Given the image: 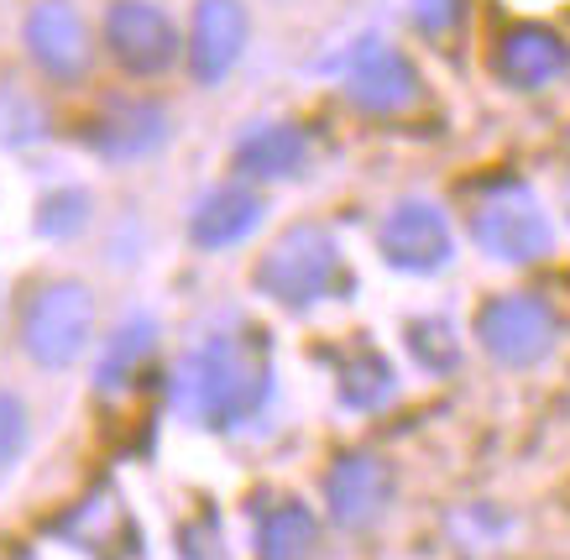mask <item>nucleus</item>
Segmentation results:
<instances>
[{"instance_id":"f257e3e1","label":"nucleus","mask_w":570,"mask_h":560,"mask_svg":"<svg viewBox=\"0 0 570 560\" xmlns=\"http://www.w3.org/2000/svg\"><path fill=\"white\" fill-rule=\"evenodd\" d=\"M273 399V346L257 325H230L184 351L174 409L199 430H242Z\"/></svg>"},{"instance_id":"f03ea898","label":"nucleus","mask_w":570,"mask_h":560,"mask_svg":"<svg viewBox=\"0 0 570 560\" xmlns=\"http://www.w3.org/2000/svg\"><path fill=\"white\" fill-rule=\"evenodd\" d=\"M252 283L273 304H283V310H309V304H325V298L346 294V283H351L346 252H341V242L325 226L298 220V226H288L262 252Z\"/></svg>"},{"instance_id":"7ed1b4c3","label":"nucleus","mask_w":570,"mask_h":560,"mask_svg":"<svg viewBox=\"0 0 570 560\" xmlns=\"http://www.w3.org/2000/svg\"><path fill=\"white\" fill-rule=\"evenodd\" d=\"M95 294L79 278L37 283L17 320V341L27 362L42 372H69L89 346H95Z\"/></svg>"},{"instance_id":"20e7f679","label":"nucleus","mask_w":570,"mask_h":560,"mask_svg":"<svg viewBox=\"0 0 570 560\" xmlns=\"http://www.w3.org/2000/svg\"><path fill=\"white\" fill-rule=\"evenodd\" d=\"M471 242L482 246L492 263L529 267V263H544L554 252V226L529 184L498 178V184H487V194L471 210Z\"/></svg>"},{"instance_id":"39448f33","label":"nucleus","mask_w":570,"mask_h":560,"mask_svg":"<svg viewBox=\"0 0 570 560\" xmlns=\"http://www.w3.org/2000/svg\"><path fill=\"white\" fill-rule=\"evenodd\" d=\"M476 341L498 367H544L560 346V315L539 294H498L476 310Z\"/></svg>"},{"instance_id":"423d86ee","label":"nucleus","mask_w":570,"mask_h":560,"mask_svg":"<svg viewBox=\"0 0 570 560\" xmlns=\"http://www.w3.org/2000/svg\"><path fill=\"white\" fill-rule=\"evenodd\" d=\"M105 53L116 58L126 73L157 79L174 69L178 58V27L153 0H110L105 11Z\"/></svg>"},{"instance_id":"0eeeda50","label":"nucleus","mask_w":570,"mask_h":560,"mask_svg":"<svg viewBox=\"0 0 570 560\" xmlns=\"http://www.w3.org/2000/svg\"><path fill=\"white\" fill-rule=\"evenodd\" d=\"M377 252L387 257V267L414 273V278H430V273L450 267L455 242H450L445 210L430 199H397L377 226Z\"/></svg>"},{"instance_id":"6e6552de","label":"nucleus","mask_w":570,"mask_h":560,"mask_svg":"<svg viewBox=\"0 0 570 560\" xmlns=\"http://www.w3.org/2000/svg\"><path fill=\"white\" fill-rule=\"evenodd\" d=\"M393 492H397V477L382 455L346 451L325 472V513L346 529V534H366V529H377L382 519H387Z\"/></svg>"},{"instance_id":"1a4fd4ad","label":"nucleus","mask_w":570,"mask_h":560,"mask_svg":"<svg viewBox=\"0 0 570 560\" xmlns=\"http://www.w3.org/2000/svg\"><path fill=\"white\" fill-rule=\"evenodd\" d=\"M21 42H27V58L48 79H58V85L85 79L89 58H95L89 27L73 0H37L32 11H27V21H21Z\"/></svg>"},{"instance_id":"9d476101","label":"nucleus","mask_w":570,"mask_h":560,"mask_svg":"<svg viewBox=\"0 0 570 560\" xmlns=\"http://www.w3.org/2000/svg\"><path fill=\"white\" fill-rule=\"evenodd\" d=\"M89 153L105 163H137L153 158L168 141V110L153 100H110L100 116H89L85 126Z\"/></svg>"},{"instance_id":"9b49d317","label":"nucleus","mask_w":570,"mask_h":560,"mask_svg":"<svg viewBox=\"0 0 570 560\" xmlns=\"http://www.w3.org/2000/svg\"><path fill=\"white\" fill-rule=\"evenodd\" d=\"M246 48V11L242 0H199L189 32V69L199 85H220L236 69Z\"/></svg>"},{"instance_id":"f8f14e48","label":"nucleus","mask_w":570,"mask_h":560,"mask_svg":"<svg viewBox=\"0 0 570 560\" xmlns=\"http://www.w3.org/2000/svg\"><path fill=\"white\" fill-rule=\"evenodd\" d=\"M492 69H498L513 89H544V85H554V79L570 69V48L550 32V27H539V21H519V27H508V32L498 37Z\"/></svg>"},{"instance_id":"ddd939ff","label":"nucleus","mask_w":570,"mask_h":560,"mask_svg":"<svg viewBox=\"0 0 570 560\" xmlns=\"http://www.w3.org/2000/svg\"><path fill=\"white\" fill-rule=\"evenodd\" d=\"M346 95H351V106L372 110V116H393V110H403V106H414L419 100V73L403 53L372 42V48H362L356 63H351Z\"/></svg>"},{"instance_id":"4468645a","label":"nucleus","mask_w":570,"mask_h":560,"mask_svg":"<svg viewBox=\"0 0 570 560\" xmlns=\"http://www.w3.org/2000/svg\"><path fill=\"white\" fill-rule=\"evenodd\" d=\"M262 194H252L246 184H220L209 189L189 215V242L199 252H225V246H242L252 230L262 226Z\"/></svg>"},{"instance_id":"2eb2a0df","label":"nucleus","mask_w":570,"mask_h":560,"mask_svg":"<svg viewBox=\"0 0 570 560\" xmlns=\"http://www.w3.org/2000/svg\"><path fill=\"white\" fill-rule=\"evenodd\" d=\"M252 544H257V560H314V550H320V519L298 498H273L267 508H257Z\"/></svg>"},{"instance_id":"dca6fc26","label":"nucleus","mask_w":570,"mask_h":560,"mask_svg":"<svg viewBox=\"0 0 570 560\" xmlns=\"http://www.w3.org/2000/svg\"><path fill=\"white\" fill-rule=\"evenodd\" d=\"M157 356V320L153 315H126L116 331L105 335L100 362H95V387L100 393H126Z\"/></svg>"},{"instance_id":"f3484780","label":"nucleus","mask_w":570,"mask_h":560,"mask_svg":"<svg viewBox=\"0 0 570 560\" xmlns=\"http://www.w3.org/2000/svg\"><path fill=\"white\" fill-rule=\"evenodd\" d=\"M309 163V137L288 121H257L236 141V168L246 178H298Z\"/></svg>"},{"instance_id":"a211bd4d","label":"nucleus","mask_w":570,"mask_h":560,"mask_svg":"<svg viewBox=\"0 0 570 560\" xmlns=\"http://www.w3.org/2000/svg\"><path fill=\"white\" fill-rule=\"evenodd\" d=\"M335 387H341V403H346V409L372 414V409H382V403L397 393V377H393V367H387V356H377L372 346H362L351 362H341Z\"/></svg>"},{"instance_id":"6ab92c4d","label":"nucleus","mask_w":570,"mask_h":560,"mask_svg":"<svg viewBox=\"0 0 570 560\" xmlns=\"http://www.w3.org/2000/svg\"><path fill=\"white\" fill-rule=\"evenodd\" d=\"M409 356H414L424 372H455L461 367V341L450 331L445 315H424L409 320Z\"/></svg>"},{"instance_id":"aec40b11","label":"nucleus","mask_w":570,"mask_h":560,"mask_svg":"<svg viewBox=\"0 0 570 560\" xmlns=\"http://www.w3.org/2000/svg\"><path fill=\"white\" fill-rule=\"evenodd\" d=\"M89 226V194L85 189H58L42 199V210H37V230L52 236V242H69L79 230Z\"/></svg>"},{"instance_id":"412c9836","label":"nucleus","mask_w":570,"mask_h":560,"mask_svg":"<svg viewBox=\"0 0 570 560\" xmlns=\"http://www.w3.org/2000/svg\"><path fill=\"white\" fill-rule=\"evenodd\" d=\"M27 445H32V409H27L21 393L0 387V472L17 466L27 455Z\"/></svg>"},{"instance_id":"4be33fe9","label":"nucleus","mask_w":570,"mask_h":560,"mask_svg":"<svg viewBox=\"0 0 570 560\" xmlns=\"http://www.w3.org/2000/svg\"><path fill=\"white\" fill-rule=\"evenodd\" d=\"M184 560H225V540H220V524L205 513V534L184 529Z\"/></svg>"},{"instance_id":"5701e85b","label":"nucleus","mask_w":570,"mask_h":560,"mask_svg":"<svg viewBox=\"0 0 570 560\" xmlns=\"http://www.w3.org/2000/svg\"><path fill=\"white\" fill-rule=\"evenodd\" d=\"M414 17L424 32H450L461 17V0H414Z\"/></svg>"},{"instance_id":"b1692460","label":"nucleus","mask_w":570,"mask_h":560,"mask_svg":"<svg viewBox=\"0 0 570 560\" xmlns=\"http://www.w3.org/2000/svg\"><path fill=\"white\" fill-rule=\"evenodd\" d=\"M566 199H570V194H566Z\"/></svg>"}]
</instances>
